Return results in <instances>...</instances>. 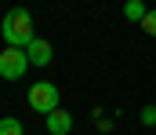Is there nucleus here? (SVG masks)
Segmentation results:
<instances>
[{"label": "nucleus", "mask_w": 156, "mask_h": 135, "mask_svg": "<svg viewBox=\"0 0 156 135\" xmlns=\"http://www.w3.org/2000/svg\"><path fill=\"white\" fill-rule=\"evenodd\" d=\"M0 33H4L7 47H29L33 40H37V33H33V15H29L26 7L7 11V15H4V26H0Z\"/></svg>", "instance_id": "obj_1"}, {"label": "nucleus", "mask_w": 156, "mask_h": 135, "mask_svg": "<svg viewBox=\"0 0 156 135\" xmlns=\"http://www.w3.org/2000/svg\"><path fill=\"white\" fill-rule=\"evenodd\" d=\"M26 69H29L26 47H4V51H0V77H4V81H22Z\"/></svg>", "instance_id": "obj_2"}, {"label": "nucleus", "mask_w": 156, "mask_h": 135, "mask_svg": "<svg viewBox=\"0 0 156 135\" xmlns=\"http://www.w3.org/2000/svg\"><path fill=\"white\" fill-rule=\"evenodd\" d=\"M29 106L37 110V113H55L58 110V88L51 84V81H40V84H33L29 88Z\"/></svg>", "instance_id": "obj_3"}, {"label": "nucleus", "mask_w": 156, "mask_h": 135, "mask_svg": "<svg viewBox=\"0 0 156 135\" xmlns=\"http://www.w3.org/2000/svg\"><path fill=\"white\" fill-rule=\"evenodd\" d=\"M47 132L51 135H69L73 132V113L62 110V106H58L55 113H47Z\"/></svg>", "instance_id": "obj_4"}, {"label": "nucleus", "mask_w": 156, "mask_h": 135, "mask_svg": "<svg viewBox=\"0 0 156 135\" xmlns=\"http://www.w3.org/2000/svg\"><path fill=\"white\" fill-rule=\"evenodd\" d=\"M26 55H29V66H47L55 51H51V40H44V37H37L33 44L26 47Z\"/></svg>", "instance_id": "obj_5"}, {"label": "nucleus", "mask_w": 156, "mask_h": 135, "mask_svg": "<svg viewBox=\"0 0 156 135\" xmlns=\"http://www.w3.org/2000/svg\"><path fill=\"white\" fill-rule=\"evenodd\" d=\"M145 15H149V7H145L142 0H127V4H123V18H127V22H142Z\"/></svg>", "instance_id": "obj_6"}, {"label": "nucleus", "mask_w": 156, "mask_h": 135, "mask_svg": "<svg viewBox=\"0 0 156 135\" xmlns=\"http://www.w3.org/2000/svg\"><path fill=\"white\" fill-rule=\"evenodd\" d=\"M0 135H22V124L15 117H0Z\"/></svg>", "instance_id": "obj_7"}, {"label": "nucleus", "mask_w": 156, "mask_h": 135, "mask_svg": "<svg viewBox=\"0 0 156 135\" xmlns=\"http://www.w3.org/2000/svg\"><path fill=\"white\" fill-rule=\"evenodd\" d=\"M142 29H145L149 37H156V7L149 11V15H145V18H142Z\"/></svg>", "instance_id": "obj_8"}, {"label": "nucleus", "mask_w": 156, "mask_h": 135, "mask_svg": "<svg viewBox=\"0 0 156 135\" xmlns=\"http://www.w3.org/2000/svg\"><path fill=\"white\" fill-rule=\"evenodd\" d=\"M142 121H145V124H156V106H145V110H142Z\"/></svg>", "instance_id": "obj_9"}]
</instances>
